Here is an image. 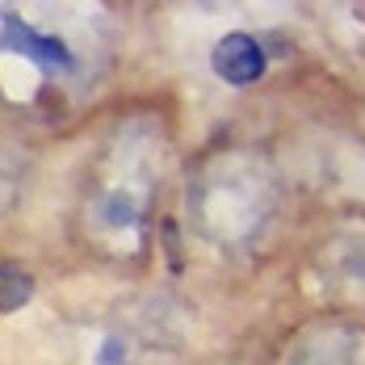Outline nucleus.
Returning <instances> with one entry per match:
<instances>
[{
  "label": "nucleus",
  "mask_w": 365,
  "mask_h": 365,
  "mask_svg": "<svg viewBox=\"0 0 365 365\" xmlns=\"http://www.w3.org/2000/svg\"><path fill=\"white\" fill-rule=\"evenodd\" d=\"M0 63H17L21 72H30L42 84L80 76V55L68 42V34L34 26L13 9H0Z\"/></svg>",
  "instance_id": "obj_1"
},
{
  "label": "nucleus",
  "mask_w": 365,
  "mask_h": 365,
  "mask_svg": "<svg viewBox=\"0 0 365 365\" xmlns=\"http://www.w3.org/2000/svg\"><path fill=\"white\" fill-rule=\"evenodd\" d=\"M126 357H130V340H126L122 331H106L88 361L93 365H126Z\"/></svg>",
  "instance_id": "obj_6"
},
{
  "label": "nucleus",
  "mask_w": 365,
  "mask_h": 365,
  "mask_svg": "<svg viewBox=\"0 0 365 365\" xmlns=\"http://www.w3.org/2000/svg\"><path fill=\"white\" fill-rule=\"evenodd\" d=\"M34 290V277L21 269V264H0V311H13V307H21L26 298Z\"/></svg>",
  "instance_id": "obj_5"
},
{
  "label": "nucleus",
  "mask_w": 365,
  "mask_h": 365,
  "mask_svg": "<svg viewBox=\"0 0 365 365\" xmlns=\"http://www.w3.org/2000/svg\"><path fill=\"white\" fill-rule=\"evenodd\" d=\"M21 185H26V155L17 147L0 143V210H9L21 197Z\"/></svg>",
  "instance_id": "obj_4"
},
{
  "label": "nucleus",
  "mask_w": 365,
  "mask_h": 365,
  "mask_svg": "<svg viewBox=\"0 0 365 365\" xmlns=\"http://www.w3.org/2000/svg\"><path fill=\"white\" fill-rule=\"evenodd\" d=\"M147 219V185L135 173L106 177L84 202V222L97 235H130Z\"/></svg>",
  "instance_id": "obj_2"
},
{
  "label": "nucleus",
  "mask_w": 365,
  "mask_h": 365,
  "mask_svg": "<svg viewBox=\"0 0 365 365\" xmlns=\"http://www.w3.org/2000/svg\"><path fill=\"white\" fill-rule=\"evenodd\" d=\"M210 63H215L219 80H227V84H256L264 76V51L252 34H227L219 38Z\"/></svg>",
  "instance_id": "obj_3"
}]
</instances>
